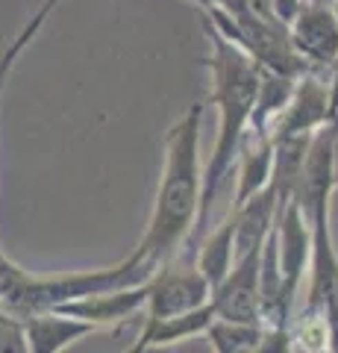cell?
<instances>
[{
  "mask_svg": "<svg viewBox=\"0 0 338 353\" xmlns=\"http://www.w3.org/2000/svg\"><path fill=\"white\" fill-rule=\"evenodd\" d=\"M200 130H203V103H191L165 132V162L156 189L154 212L147 230L129 259L156 271L162 262L173 259L185 241H194L200 215L203 192V165H200Z\"/></svg>",
  "mask_w": 338,
  "mask_h": 353,
  "instance_id": "cell-1",
  "label": "cell"
},
{
  "mask_svg": "<svg viewBox=\"0 0 338 353\" xmlns=\"http://www.w3.org/2000/svg\"><path fill=\"white\" fill-rule=\"evenodd\" d=\"M203 32L212 44V53H209V59H206V65H209V74H212L209 101L218 109V132H215L209 162H206V168H203L200 215H198L194 239H198L206 230V224H209V212L215 206V197L221 194L226 176L233 174L235 153H238L242 136L250 124V112H253V101H256V85H259V65L250 59L238 44H233L226 39L206 15H203Z\"/></svg>",
  "mask_w": 338,
  "mask_h": 353,
  "instance_id": "cell-2",
  "label": "cell"
},
{
  "mask_svg": "<svg viewBox=\"0 0 338 353\" xmlns=\"http://www.w3.org/2000/svg\"><path fill=\"white\" fill-rule=\"evenodd\" d=\"M150 274L154 271H147L145 265L127 256L112 268L39 277V274H30L21 265H15L0 250V309H6L18 318H27L32 312H45V309H56L68 301H77L83 294L118 289V285L129 283H145Z\"/></svg>",
  "mask_w": 338,
  "mask_h": 353,
  "instance_id": "cell-3",
  "label": "cell"
},
{
  "mask_svg": "<svg viewBox=\"0 0 338 353\" xmlns=\"http://www.w3.org/2000/svg\"><path fill=\"white\" fill-rule=\"evenodd\" d=\"M212 285L206 283L194 259H180V253L147 277V301H145V318H168L180 315L189 309H198L209 303Z\"/></svg>",
  "mask_w": 338,
  "mask_h": 353,
  "instance_id": "cell-4",
  "label": "cell"
},
{
  "mask_svg": "<svg viewBox=\"0 0 338 353\" xmlns=\"http://www.w3.org/2000/svg\"><path fill=\"white\" fill-rule=\"evenodd\" d=\"M288 39L306 71H330L338 59V12L321 0H300L288 24Z\"/></svg>",
  "mask_w": 338,
  "mask_h": 353,
  "instance_id": "cell-5",
  "label": "cell"
},
{
  "mask_svg": "<svg viewBox=\"0 0 338 353\" xmlns=\"http://www.w3.org/2000/svg\"><path fill=\"white\" fill-rule=\"evenodd\" d=\"M330 83L326 71H303L282 112L271 124V139L279 136H312L330 124Z\"/></svg>",
  "mask_w": 338,
  "mask_h": 353,
  "instance_id": "cell-6",
  "label": "cell"
},
{
  "mask_svg": "<svg viewBox=\"0 0 338 353\" xmlns=\"http://www.w3.org/2000/svg\"><path fill=\"white\" fill-rule=\"evenodd\" d=\"M274 239H277L282 292H286L291 303H297L300 285H303V277L309 274V256H312V233H309V224L303 218L297 201H288L277 212Z\"/></svg>",
  "mask_w": 338,
  "mask_h": 353,
  "instance_id": "cell-7",
  "label": "cell"
},
{
  "mask_svg": "<svg viewBox=\"0 0 338 353\" xmlns=\"http://www.w3.org/2000/svg\"><path fill=\"white\" fill-rule=\"evenodd\" d=\"M259 253H250L233 262L226 277L212 289L209 301L218 318L233 321H259Z\"/></svg>",
  "mask_w": 338,
  "mask_h": 353,
  "instance_id": "cell-8",
  "label": "cell"
},
{
  "mask_svg": "<svg viewBox=\"0 0 338 353\" xmlns=\"http://www.w3.org/2000/svg\"><path fill=\"white\" fill-rule=\"evenodd\" d=\"M145 301H147V280L118 285V289H106V292H94V294H83L77 301L56 306V312L89 321L92 327H109V324L129 321L136 312H145Z\"/></svg>",
  "mask_w": 338,
  "mask_h": 353,
  "instance_id": "cell-9",
  "label": "cell"
},
{
  "mask_svg": "<svg viewBox=\"0 0 338 353\" xmlns=\"http://www.w3.org/2000/svg\"><path fill=\"white\" fill-rule=\"evenodd\" d=\"M233 215V253L235 259L259 253L274 230L277 221V192L274 185H265L262 192L250 194L247 201L230 206Z\"/></svg>",
  "mask_w": 338,
  "mask_h": 353,
  "instance_id": "cell-10",
  "label": "cell"
},
{
  "mask_svg": "<svg viewBox=\"0 0 338 353\" xmlns=\"http://www.w3.org/2000/svg\"><path fill=\"white\" fill-rule=\"evenodd\" d=\"M233 171H235V194L230 206L242 203L250 194L265 189L271 183V174H274V139H271V130H253V127L244 130Z\"/></svg>",
  "mask_w": 338,
  "mask_h": 353,
  "instance_id": "cell-11",
  "label": "cell"
},
{
  "mask_svg": "<svg viewBox=\"0 0 338 353\" xmlns=\"http://www.w3.org/2000/svg\"><path fill=\"white\" fill-rule=\"evenodd\" d=\"M94 330L97 327H92L89 321L56 312V309H45V312H32L24 318V336L30 353H59L77 345L80 339L92 336Z\"/></svg>",
  "mask_w": 338,
  "mask_h": 353,
  "instance_id": "cell-12",
  "label": "cell"
},
{
  "mask_svg": "<svg viewBox=\"0 0 338 353\" xmlns=\"http://www.w3.org/2000/svg\"><path fill=\"white\" fill-rule=\"evenodd\" d=\"M212 318H215L212 301L198 306V309H189V312H180V315L145 318V324H141V333H138L136 345L129 347V350H133V353H145V350L171 347V345H177V341L203 336L206 327L212 324Z\"/></svg>",
  "mask_w": 338,
  "mask_h": 353,
  "instance_id": "cell-13",
  "label": "cell"
},
{
  "mask_svg": "<svg viewBox=\"0 0 338 353\" xmlns=\"http://www.w3.org/2000/svg\"><path fill=\"white\" fill-rule=\"evenodd\" d=\"M297 77L294 74H279L271 68H259V85H256V101L253 112H250V124L253 130H271L274 118L282 112V106L288 103V97L294 92Z\"/></svg>",
  "mask_w": 338,
  "mask_h": 353,
  "instance_id": "cell-14",
  "label": "cell"
},
{
  "mask_svg": "<svg viewBox=\"0 0 338 353\" xmlns=\"http://www.w3.org/2000/svg\"><path fill=\"white\" fill-rule=\"evenodd\" d=\"M235 253H233V215H226L209 236L200 241L198 253H194V265L200 268L206 283L215 285L226 277V271L233 268Z\"/></svg>",
  "mask_w": 338,
  "mask_h": 353,
  "instance_id": "cell-15",
  "label": "cell"
},
{
  "mask_svg": "<svg viewBox=\"0 0 338 353\" xmlns=\"http://www.w3.org/2000/svg\"><path fill=\"white\" fill-rule=\"evenodd\" d=\"M203 336L218 353H256L265 341V327L262 321H233V318L215 315Z\"/></svg>",
  "mask_w": 338,
  "mask_h": 353,
  "instance_id": "cell-16",
  "label": "cell"
},
{
  "mask_svg": "<svg viewBox=\"0 0 338 353\" xmlns=\"http://www.w3.org/2000/svg\"><path fill=\"white\" fill-rule=\"evenodd\" d=\"M59 6V0H45L36 12H32V18L24 24V30L18 32V36L12 39V44L0 53V101H3V92H6V83H9V74H12V68H15V62L24 57V50L32 44V39L41 32V27H45V21L50 18V12Z\"/></svg>",
  "mask_w": 338,
  "mask_h": 353,
  "instance_id": "cell-17",
  "label": "cell"
},
{
  "mask_svg": "<svg viewBox=\"0 0 338 353\" xmlns=\"http://www.w3.org/2000/svg\"><path fill=\"white\" fill-rule=\"evenodd\" d=\"M0 353H27L24 318L0 309Z\"/></svg>",
  "mask_w": 338,
  "mask_h": 353,
  "instance_id": "cell-18",
  "label": "cell"
},
{
  "mask_svg": "<svg viewBox=\"0 0 338 353\" xmlns=\"http://www.w3.org/2000/svg\"><path fill=\"white\" fill-rule=\"evenodd\" d=\"M326 83H330V118L338 121V59L326 71Z\"/></svg>",
  "mask_w": 338,
  "mask_h": 353,
  "instance_id": "cell-19",
  "label": "cell"
},
{
  "mask_svg": "<svg viewBox=\"0 0 338 353\" xmlns=\"http://www.w3.org/2000/svg\"><path fill=\"white\" fill-rule=\"evenodd\" d=\"M332 180L338 189V121H332Z\"/></svg>",
  "mask_w": 338,
  "mask_h": 353,
  "instance_id": "cell-20",
  "label": "cell"
},
{
  "mask_svg": "<svg viewBox=\"0 0 338 353\" xmlns=\"http://www.w3.org/2000/svg\"><path fill=\"white\" fill-rule=\"evenodd\" d=\"M332 6H335V12H338V0H335V3H332Z\"/></svg>",
  "mask_w": 338,
  "mask_h": 353,
  "instance_id": "cell-21",
  "label": "cell"
}]
</instances>
